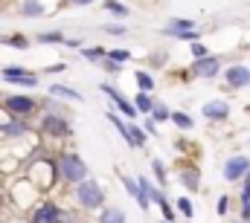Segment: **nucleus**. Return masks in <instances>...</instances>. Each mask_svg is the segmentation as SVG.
Returning <instances> with one entry per match:
<instances>
[{
    "mask_svg": "<svg viewBox=\"0 0 250 223\" xmlns=\"http://www.w3.org/2000/svg\"><path fill=\"white\" fill-rule=\"evenodd\" d=\"M64 47H67V50H79V53H82V50H84V38H67V44H64Z\"/></svg>",
    "mask_w": 250,
    "mask_h": 223,
    "instance_id": "obj_39",
    "label": "nucleus"
},
{
    "mask_svg": "<svg viewBox=\"0 0 250 223\" xmlns=\"http://www.w3.org/2000/svg\"><path fill=\"white\" fill-rule=\"evenodd\" d=\"M0 102H3V93H0Z\"/></svg>",
    "mask_w": 250,
    "mask_h": 223,
    "instance_id": "obj_44",
    "label": "nucleus"
},
{
    "mask_svg": "<svg viewBox=\"0 0 250 223\" xmlns=\"http://www.w3.org/2000/svg\"><path fill=\"white\" fill-rule=\"evenodd\" d=\"M23 174L32 180V186L38 188V191H53L56 188V183H62V171H59V160H56V154H47L44 148L26 163L23 168Z\"/></svg>",
    "mask_w": 250,
    "mask_h": 223,
    "instance_id": "obj_1",
    "label": "nucleus"
},
{
    "mask_svg": "<svg viewBox=\"0 0 250 223\" xmlns=\"http://www.w3.org/2000/svg\"><path fill=\"white\" fill-rule=\"evenodd\" d=\"M131 102L137 105V111H140V116H151V111H154V105H157V99H154L151 93H140V90H137V96H134Z\"/></svg>",
    "mask_w": 250,
    "mask_h": 223,
    "instance_id": "obj_24",
    "label": "nucleus"
},
{
    "mask_svg": "<svg viewBox=\"0 0 250 223\" xmlns=\"http://www.w3.org/2000/svg\"><path fill=\"white\" fill-rule=\"evenodd\" d=\"M239 221H250V174L242 180L239 191Z\"/></svg>",
    "mask_w": 250,
    "mask_h": 223,
    "instance_id": "obj_21",
    "label": "nucleus"
},
{
    "mask_svg": "<svg viewBox=\"0 0 250 223\" xmlns=\"http://www.w3.org/2000/svg\"><path fill=\"white\" fill-rule=\"evenodd\" d=\"M248 174H250V157H245V154H233L224 163V171H221V177L227 183H242Z\"/></svg>",
    "mask_w": 250,
    "mask_h": 223,
    "instance_id": "obj_14",
    "label": "nucleus"
},
{
    "mask_svg": "<svg viewBox=\"0 0 250 223\" xmlns=\"http://www.w3.org/2000/svg\"><path fill=\"white\" fill-rule=\"evenodd\" d=\"M62 6H67L64 0H12L15 15L21 18H47V15H56V9Z\"/></svg>",
    "mask_w": 250,
    "mask_h": 223,
    "instance_id": "obj_8",
    "label": "nucleus"
},
{
    "mask_svg": "<svg viewBox=\"0 0 250 223\" xmlns=\"http://www.w3.org/2000/svg\"><path fill=\"white\" fill-rule=\"evenodd\" d=\"M102 32H105V35H114V38H123V35H128L125 23H102Z\"/></svg>",
    "mask_w": 250,
    "mask_h": 223,
    "instance_id": "obj_33",
    "label": "nucleus"
},
{
    "mask_svg": "<svg viewBox=\"0 0 250 223\" xmlns=\"http://www.w3.org/2000/svg\"><path fill=\"white\" fill-rule=\"evenodd\" d=\"M175 206H178V215H184L187 221L195 218V206H192V200H189V197H178V200H175Z\"/></svg>",
    "mask_w": 250,
    "mask_h": 223,
    "instance_id": "obj_32",
    "label": "nucleus"
},
{
    "mask_svg": "<svg viewBox=\"0 0 250 223\" xmlns=\"http://www.w3.org/2000/svg\"><path fill=\"white\" fill-rule=\"evenodd\" d=\"M215 212L224 218L227 212H230V194H218V203H215Z\"/></svg>",
    "mask_w": 250,
    "mask_h": 223,
    "instance_id": "obj_35",
    "label": "nucleus"
},
{
    "mask_svg": "<svg viewBox=\"0 0 250 223\" xmlns=\"http://www.w3.org/2000/svg\"><path fill=\"white\" fill-rule=\"evenodd\" d=\"M67 6H93L96 0H64Z\"/></svg>",
    "mask_w": 250,
    "mask_h": 223,
    "instance_id": "obj_41",
    "label": "nucleus"
},
{
    "mask_svg": "<svg viewBox=\"0 0 250 223\" xmlns=\"http://www.w3.org/2000/svg\"><path fill=\"white\" fill-rule=\"evenodd\" d=\"M108 119H111V125L117 128V133L125 139V145H128V148H134V151L146 148L148 133H146L143 122H128V119H125V116H120L117 111H108Z\"/></svg>",
    "mask_w": 250,
    "mask_h": 223,
    "instance_id": "obj_5",
    "label": "nucleus"
},
{
    "mask_svg": "<svg viewBox=\"0 0 250 223\" xmlns=\"http://www.w3.org/2000/svg\"><path fill=\"white\" fill-rule=\"evenodd\" d=\"M123 67H125V64L114 61V58H105V61H102V70H105L108 75H120V73H123Z\"/></svg>",
    "mask_w": 250,
    "mask_h": 223,
    "instance_id": "obj_34",
    "label": "nucleus"
},
{
    "mask_svg": "<svg viewBox=\"0 0 250 223\" xmlns=\"http://www.w3.org/2000/svg\"><path fill=\"white\" fill-rule=\"evenodd\" d=\"M157 223H169V221H157Z\"/></svg>",
    "mask_w": 250,
    "mask_h": 223,
    "instance_id": "obj_43",
    "label": "nucleus"
},
{
    "mask_svg": "<svg viewBox=\"0 0 250 223\" xmlns=\"http://www.w3.org/2000/svg\"><path fill=\"white\" fill-rule=\"evenodd\" d=\"M35 44H47V47H64L67 44V35L62 29H47V32H38L35 35Z\"/></svg>",
    "mask_w": 250,
    "mask_h": 223,
    "instance_id": "obj_22",
    "label": "nucleus"
},
{
    "mask_svg": "<svg viewBox=\"0 0 250 223\" xmlns=\"http://www.w3.org/2000/svg\"><path fill=\"white\" fill-rule=\"evenodd\" d=\"M99 90H102V93H105V96L114 102V108H117V113H120V116H125L128 122H137V119H140L137 105H134L131 99H125V96L117 90V87H114V84H99Z\"/></svg>",
    "mask_w": 250,
    "mask_h": 223,
    "instance_id": "obj_12",
    "label": "nucleus"
},
{
    "mask_svg": "<svg viewBox=\"0 0 250 223\" xmlns=\"http://www.w3.org/2000/svg\"><path fill=\"white\" fill-rule=\"evenodd\" d=\"M102 9H105L111 18H117V20H125V18L131 15V9L125 6L123 0H102Z\"/></svg>",
    "mask_w": 250,
    "mask_h": 223,
    "instance_id": "obj_25",
    "label": "nucleus"
},
{
    "mask_svg": "<svg viewBox=\"0 0 250 223\" xmlns=\"http://www.w3.org/2000/svg\"><path fill=\"white\" fill-rule=\"evenodd\" d=\"M178 180H181V186L187 188L189 194L201 191V168L195 166V163H181L178 166Z\"/></svg>",
    "mask_w": 250,
    "mask_h": 223,
    "instance_id": "obj_16",
    "label": "nucleus"
},
{
    "mask_svg": "<svg viewBox=\"0 0 250 223\" xmlns=\"http://www.w3.org/2000/svg\"><path fill=\"white\" fill-rule=\"evenodd\" d=\"M32 122L29 119H21V116H9L3 125H0V136L3 139H9V142H15V139H26V136H32Z\"/></svg>",
    "mask_w": 250,
    "mask_h": 223,
    "instance_id": "obj_13",
    "label": "nucleus"
},
{
    "mask_svg": "<svg viewBox=\"0 0 250 223\" xmlns=\"http://www.w3.org/2000/svg\"><path fill=\"white\" fill-rule=\"evenodd\" d=\"M120 180H123V188L137 200V206L143 209V212H148L151 209V200H148V194H146V188L140 186V180H134V177H128V174H120Z\"/></svg>",
    "mask_w": 250,
    "mask_h": 223,
    "instance_id": "obj_17",
    "label": "nucleus"
},
{
    "mask_svg": "<svg viewBox=\"0 0 250 223\" xmlns=\"http://www.w3.org/2000/svg\"><path fill=\"white\" fill-rule=\"evenodd\" d=\"M70 200H73V206L79 212H96L99 215L105 209L108 194H105V186L90 177V180H84V183H79V186L70 188Z\"/></svg>",
    "mask_w": 250,
    "mask_h": 223,
    "instance_id": "obj_2",
    "label": "nucleus"
},
{
    "mask_svg": "<svg viewBox=\"0 0 250 223\" xmlns=\"http://www.w3.org/2000/svg\"><path fill=\"white\" fill-rule=\"evenodd\" d=\"M189 53H192V58H207V56H209L207 44H201V41H198V44H192V47H189Z\"/></svg>",
    "mask_w": 250,
    "mask_h": 223,
    "instance_id": "obj_38",
    "label": "nucleus"
},
{
    "mask_svg": "<svg viewBox=\"0 0 250 223\" xmlns=\"http://www.w3.org/2000/svg\"><path fill=\"white\" fill-rule=\"evenodd\" d=\"M38 194H41V191L32 186V180H29L26 174H21V177L9 186V200H12V203H18L21 209H29V212L41 203V200H38Z\"/></svg>",
    "mask_w": 250,
    "mask_h": 223,
    "instance_id": "obj_7",
    "label": "nucleus"
},
{
    "mask_svg": "<svg viewBox=\"0 0 250 223\" xmlns=\"http://www.w3.org/2000/svg\"><path fill=\"white\" fill-rule=\"evenodd\" d=\"M0 44H3V47H15V50H26L32 41H29L23 32H15V35H6V38H0Z\"/></svg>",
    "mask_w": 250,
    "mask_h": 223,
    "instance_id": "obj_29",
    "label": "nucleus"
},
{
    "mask_svg": "<svg viewBox=\"0 0 250 223\" xmlns=\"http://www.w3.org/2000/svg\"><path fill=\"white\" fill-rule=\"evenodd\" d=\"M0 78L9 81L12 87H23V90H35L38 87V73L29 70V67H21V64H6L0 70Z\"/></svg>",
    "mask_w": 250,
    "mask_h": 223,
    "instance_id": "obj_9",
    "label": "nucleus"
},
{
    "mask_svg": "<svg viewBox=\"0 0 250 223\" xmlns=\"http://www.w3.org/2000/svg\"><path fill=\"white\" fill-rule=\"evenodd\" d=\"M143 128H146V133H148V136H157V133H160L157 122H154L151 116H143Z\"/></svg>",
    "mask_w": 250,
    "mask_h": 223,
    "instance_id": "obj_37",
    "label": "nucleus"
},
{
    "mask_svg": "<svg viewBox=\"0 0 250 223\" xmlns=\"http://www.w3.org/2000/svg\"><path fill=\"white\" fill-rule=\"evenodd\" d=\"M0 108L9 113V116H21V119H29V116H38L41 113V102L29 93H6Z\"/></svg>",
    "mask_w": 250,
    "mask_h": 223,
    "instance_id": "obj_6",
    "label": "nucleus"
},
{
    "mask_svg": "<svg viewBox=\"0 0 250 223\" xmlns=\"http://www.w3.org/2000/svg\"><path fill=\"white\" fill-rule=\"evenodd\" d=\"M189 73H192L195 78H218V75L224 73V61L218 56H212V53L207 58H192Z\"/></svg>",
    "mask_w": 250,
    "mask_h": 223,
    "instance_id": "obj_11",
    "label": "nucleus"
},
{
    "mask_svg": "<svg viewBox=\"0 0 250 223\" xmlns=\"http://www.w3.org/2000/svg\"><path fill=\"white\" fill-rule=\"evenodd\" d=\"M233 223H250V221H233Z\"/></svg>",
    "mask_w": 250,
    "mask_h": 223,
    "instance_id": "obj_42",
    "label": "nucleus"
},
{
    "mask_svg": "<svg viewBox=\"0 0 250 223\" xmlns=\"http://www.w3.org/2000/svg\"><path fill=\"white\" fill-rule=\"evenodd\" d=\"M56 160H59V171H62V183L64 186L73 188V186L90 180V168H87V163L79 157V151H73V148H62V151H56Z\"/></svg>",
    "mask_w": 250,
    "mask_h": 223,
    "instance_id": "obj_3",
    "label": "nucleus"
},
{
    "mask_svg": "<svg viewBox=\"0 0 250 223\" xmlns=\"http://www.w3.org/2000/svg\"><path fill=\"white\" fill-rule=\"evenodd\" d=\"M221 75H224L227 90H248L250 87V67L248 64H233V67H227Z\"/></svg>",
    "mask_w": 250,
    "mask_h": 223,
    "instance_id": "obj_15",
    "label": "nucleus"
},
{
    "mask_svg": "<svg viewBox=\"0 0 250 223\" xmlns=\"http://www.w3.org/2000/svg\"><path fill=\"white\" fill-rule=\"evenodd\" d=\"M151 171H154L157 186H160V188H166V183H169V168H166V163H163L160 157H154V160H151Z\"/></svg>",
    "mask_w": 250,
    "mask_h": 223,
    "instance_id": "obj_27",
    "label": "nucleus"
},
{
    "mask_svg": "<svg viewBox=\"0 0 250 223\" xmlns=\"http://www.w3.org/2000/svg\"><path fill=\"white\" fill-rule=\"evenodd\" d=\"M35 130L53 145L73 139V125H70V116H64V113H38V128Z\"/></svg>",
    "mask_w": 250,
    "mask_h": 223,
    "instance_id": "obj_4",
    "label": "nucleus"
},
{
    "mask_svg": "<svg viewBox=\"0 0 250 223\" xmlns=\"http://www.w3.org/2000/svg\"><path fill=\"white\" fill-rule=\"evenodd\" d=\"M192 29H198L192 18H172V20L160 29V35H166V38H169V35H178V32H192Z\"/></svg>",
    "mask_w": 250,
    "mask_h": 223,
    "instance_id": "obj_20",
    "label": "nucleus"
},
{
    "mask_svg": "<svg viewBox=\"0 0 250 223\" xmlns=\"http://www.w3.org/2000/svg\"><path fill=\"white\" fill-rule=\"evenodd\" d=\"M172 125H175L178 130H184V133H189V130L195 128V119H192L189 113H184V111H172Z\"/></svg>",
    "mask_w": 250,
    "mask_h": 223,
    "instance_id": "obj_28",
    "label": "nucleus"
},
{
    "mask_svg": "<svg viewBox=\"0 0 250 223\" xmlns=\"http://www.w3.org/2000/svg\"><path fill=\"white\" fill-rule=\"evenodd\" d=\"M47 96H53V99H62V102H84V96L79 93V90H73V87H67L62 81H53L50 87H47Z\"/></svg>",
    "mask_w": 250,
    "mask_h": 223,
    "instance_id": "obj_19",
    "label": "nucleus"
},
{
    "mask_svg": "<svg viewBox=\"0 0 250 223\" xmlns=\"http://www.w3.org/2000/svg\"><path fill=\"white\" fill-rule=\"evenodd\" d=\"M96 223H128L123 209H117V206H105L99 215H96Z\"/></svg>",
    "mask_w": 250,
    "mask_h": 223,
    "instance_id": "obj_23",
    "label": "nucleus"
},
{
    "mask_svg": "<svg viewBox=\"0 0 250 223\" xmlns=\"http://www.w3.org/2000/svg\"><path fill=\"white\" fill-rule=\"evenodd\" d=\"M111 50H105V47H84L82 50V58H87V61H93V64H102L105 58H108Z\"/></svg>",
    "mask_w": 250,
    "mask_h": 223,
    "instance_id": "obj_30",
    "label": "nucleus"
},
{
    "mask_svg": "<svg viewBox=\"0 0 250 223\" xmlns=\"http://www.w3.org/2000/svg\"><path fill=\"white\" fill-rule=\"evenodd\" d=\"M108 58H114V61H120V64H128V61H131V50H111V53H108Z\"/></svg>",
    "mask_w": 250,
    "mask_h": 223,
    "instance_id": "obj_36",
    "label": "nucleus"
},
{
    "mask_svg": "<svg viewBox=\"0 0 250 223\" xmlns=\"http://www.w3.org/2000/svg\"><path fill=\"white\" fill-rule=\"evenodd\" d=\"M64 215H67V209H64L62 203H56V200H41V203L29 212V223H64Z\"/></svg>",
    "mask_w": 250,
    "mask_h": 223,
    "instance_id": "obj_10",
    "label": "nucleus"
},
{
    "mask_svg": "<svg viewBox=\"0 0 250 223\" xmlns=\"http://www.w3.org/2000/svg\"><path fill=\"white\" fill-rule=\"evenodd\" d=\"M201 113H204V119H209V122H227V119H230V102H227V99H209V102L201 108Z\"/></svg>",
    "mask_w": 250,
    "mask_h": 223,
    "instance_id": "obj_18",
    "label": "nucleus"
},
{
    "mask_svg": "<svg viewBox=\"0 0 250 223\" xmlns=\"http://www.w3.org/2000/svg\"><path fill=\"white\" fill-rule=\"evenodd\" d=\"M151 119L160 125V122H172V108L166 105V102H157L154 105V111H151Z\"/></svg>",
    "mask_w": 250,
    "mask_h": 223,
    "instance_id": "obj_31",
    "label": "nucleus"
},
{
    "mask_svg": "<svg viewBox=\"0 0 250 223\" xmlns=\"http://www.w3.org/2000/svg\"><path fill=\"white\" fill-rule=\"evenodd\" d=\"M134 81H137V90H140V93H154V75H151V73L137 70V73H134Z\"/></svg>",
    "mask_w": 250,
    "mask_h": 223,
    "instance_id": "obj_26",
    "label": "nucleus"
},
{
    "mask_svg": "<svg viewBox=\"0 0 250 223\" xmlns=\"http://www.w3.org/2000/svg\"><path fill=\"white\" fill-rule=\"evenodd\" d=\"M64 67H67V64H64V61H59V64H50L44 73H50V75H59V73H64Z\"/></svg>",
    "mask_w": 250,
    "mask_h": 223,
    "instance_id": "obj_40",
    "label": "nucleus"
}]
</instances>
